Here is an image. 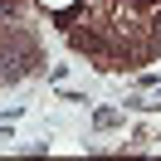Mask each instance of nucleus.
Masks as SVG:
<instances>
[{"label": "nucleus", "instance_id": "1", "mask_svg": "<svg viewBox=\"0 0 161 161\" xmlns=\"http://www.w3.org/2000/svg\"><path fill=\"white\" fill-rule=\"evenodd\" d=\"M137 5H161V0H137Z\"/></svg>", "mask_w": 161, "mask_h": 161}, {"label": "nucleus", "instance_id": "2", "mask_svg": "<svg viewBox=\"0 0 161 161\" xmlns=\"http://www.w3.org/2000/svg\"><path fill=\"white\" fill-rule=\"evenodd\" d=\"M44 5H64V0H44Z\"/></svg>", "mask_w": 161, "mask_h": 161}]
</instances>
